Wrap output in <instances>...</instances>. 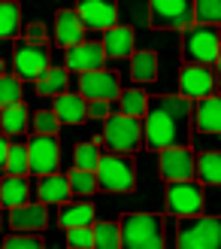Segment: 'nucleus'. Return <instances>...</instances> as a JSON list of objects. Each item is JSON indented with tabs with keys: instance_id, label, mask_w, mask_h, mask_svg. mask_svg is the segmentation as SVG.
<instances>
[{
	"instance_id": "nucleus-28",
	"label": "nucleus",
	"mask_w": 221,
	"mask_h": 249,
	"mask_svg": "<svg viewBox=\"0 0 221 249\" xmlns=\"http://www.w3.org/2000/svg\"><path fill=\"white\" fill-rule=\"evenodd\" d=\"M197 179L203 185H221V152L197 155Z\"/></svg>"
},
{
	"instance_id": "nucleus-23",
	"label": "nucleus",
	"mask_w": 221,
	"mask_h": 249,
	"mask_svg": "<svg viewBox=\"0 0 221 249\" xmlns=\"http://www.w3.org/2000/svg\"><path fill=\"white\" fill-rule=\"evenodd\" d=\"M58 222H61V228H91L94 207L91 204H61Z\"/></svg>"
},
{
	"instance_id": "nucleus-12",
	"label": "nucleus",
	"mask_w": 221,
	"mask_h": 249,
	"mask_svg": "<svg viewBox=\"0 0 221 249\" xmlns=\"http://www.w3.org/2000/svg\"><path fill=\"white\" fill-rule=\"evenodd\" d=\"M28 158H31V173H36V177L58 173V164H61V143H58V137L33 134L31 143H28Z\"/></svg>"
},
{
	"instance_id": "nucleus-39",
	"label": "nucleus",
	"mask_w": 221,
	"mask_h": 249,
	"mask_svg": "<svg viewBox=\"0 0 221 249\" xmlns=\"http://www.w3.org/2000/svg\"><path fill=\"white\" fill-rule=\"evenodd\" d=\"M24 40H28V43H46V28H43L40 21L28 24V31H24Z\"/></svg>"
},
{
	"instance_id": "nucleus-32",
	"label": "nucleus",
	"mask_w": 221,
	"mask_h": 249,
	"mask_svg": "<svg viewBox=\"0 0 221 249\" xmlns=\"http://www.w3.org/2000/svg\"><path fill=\"white\" fill-rule=\"evenodd\" d=\"M100 164V146L94 143H79L73 152V170H85V173H97Z\"/></svg>"
},
{
	"instance_id": "nucleus-17",
	"label": "nucleus",
	"mask_w": 221,
	"mask_h": 249,
	"mask_svg": "<svg viewBox=\"0 0 221 249\" xmlns=\"http://www.w3.org/2000/svg\"><path fill=\"white\" fill-rule=\"evenodd\" d=\"M55 43L61 49H73L85 43V28L76 16V9H58L55 16Z\"/></svg>"
},
{
	"instance_id": "nucleus-37",
	"label": "nucleus",
	"mask_w": 221,
	"mask_h": 249,
	"mask_svg": "<svg viewBox=\"0 0 221 249\" xmlns=\"http://www.w3.org/2000/svg\"><path fill=\"white\" fill-rule=\"evenodd\" d=\"M70 249H94V228H67Z\"/></svg>"
},
{
	"instance_id": "nucleus-31",
	"label": "nucleus",
	"mask_w": 221,
	"mask_h": 249,
	"mask_svg": "<svg viewBox=\"0 0 221 249\" xmlns=\"http://www.w3.org/2000/svg\"><path fill=\"white\" fill-rule=\"evenodd\" d=\"M94 249H121V228H118V222H97V228H94Z\"/></svg>"
},
{
	"instance_id": "nucleus-3",
	"label": "nucleus",
	"mask_w": 221,
	"mask_h": 249,
	"mask_svg": "<svg viewBox=\"0 0 221 249\" xmlns=\"http://www.w3.org/2000/svg\"><path fill=\"white\" fill-rule=\"evenodd\" d=\"M176 249H221V219L218 216L179 219Z\"/></svg>"
},
{
	"instance_id": "nucleus-38",
	"label": "nucleus",
	"mask_w": 221,
	"mask_h": 249,
	"mask_svg": "<svg viewBox=\"0 0 221 249\" xmlns=\"http://www.w3.org/2000/svg\"><path fill=\"white\" fill-rule=\"evenodd\" d=\"M3 249H43V240L36 234H9L3 240Z\"/></svg>"
},
{
	"instance_id": "nucleus-24",
	"label": "nucleus",
	"mask_w": 221,
	"mask_h": 249,
	"mask_svg": "<svg viewBox=\"0 0 221 249\" xmlns=\"http://www.w3.org/2000/svg\"><path fill=\"white\" fill-rule=\"evenodd\" d=\"M67 85H70V76L64 67H48L40 79H36V94L43 97H61L67 94Z\"/></svg>"
},
{
	"instance_id": "nucleus-1",
	"label": "nucleus",
	"mask_w": 221,
	"mask_h": 249,
	"mask_svg": "<svg viewBox=\"0 0 221 249\" xmlns=\"http://www.w3.org/2000/svg\"><path fill=\"white\" fill-rule=\"evenodd\" d=\"M191 116L194 107L185 97H173V94H161V97H149L145 107V124H142V137L145 146L155 152L164 149H182L191 140Z\"/></svg>"
},
{
	"instance_id": "nucleus-33",
	"label": "nucleus",
	"mask_w": 221,
	"mask_h": 249,
	"mask_svg": "<svg viewBox=\"0 0 221 249\" xmlns=\"http://www.w3.org/2000/svg\"><path fill=\"white\" fill-rule=\"evenodd\" d=\"M194 24L218 28L221 24V0H197L194 3Z\"/></svg>"
},
{
	"instance_id": "nucleus-41",
	"label": "nucleus",
	"mask_w": 221,
	"mask_h": 249,
	"mask_svg": "<svg viewBox=\"0 0 221 249\" xmlns=\"http://www.w3.org/2000/svg\"><path fill=\"white\" fill-rule=\"evenodd\" d=\"M6 152H9V143L6 137H0V167H6Z\"/></svg>"
},
{
	"instance_id": "nucleus-26",
	"label": "nucleus",
	"mask_w": 221,
	"mask_h": 249,
	"mask_svg": "<svg viewBox=\"0 0 221 249\" xmlns=\"http://www.w3.org/2000/svg\"><path fill=\"white\" fill-rule=\"evenodd\" d=\"M21 31V6L16 0H0V40H16Z\"/></svg>"
},
{
	"instance_id": "nucleus-8",
	"label": "nucleus",
	"mask_w": 221,
	"mask_h": 249,
	"mask_svg": "<svg viewBox=\"0 0 221 249\" xmlns=\"http://www.w3.org/2000/svg\"><path fill=\"white\" fill-rule=\"evenodd\" d=\"M167 213L179 219L203 213V185L200 182H167Z\"/></svg>"
},
{
	"instance_id": "nucleus-9",
	"label": "nucleus",
	"mask_w": 221,
	"mask_h": 249,
	"mask_svg": "<svg viewBox=\"0 0 221 249\" xmlns=\"http://www.w3.org/2000/svg\"><path fill=\"white\" fill-rule=\"evenodd\" d=\"M12 64H16L18 79H40L48 70V43H28L16 40V52H12Z\"/></svg>"
},
{
	"instance_id": "nucleus-27",
	"label": "nucleus",
	"mask_w": 221,
	"mask_h": 249,
	"mask_svg": "<svg viewBox=\"0 0 221 249\" xmlns=\"http://www.w3.org/2000/svg\"><path fill=\"white\" fill-rule=\"evenodd\" d=\"M28 122H31L28 104H16V107H6V109H0V128H3V134H9V137H18V134H24V128H28Z\"/></svg>"
},
{
	"instance_id": "nucleus-21",
	"label": "nucleus",
	"mask_w": 221,
	"mask_h": 249,
	"mask_svg": "<svg viewBox=\"0 0 221 249\" xmlns=\"http://www.w3.org/2000/svg\"><path fill=\"white\" fill-rule=\"evenodd\" d=\"M36 197H40V204H67L70 201L67 177H61V173L40 177V182H36Z\"/></svg>"
},
{
	"instance_id": "nucleus-35",
	"label": "nucleus",
	"mask_w": 221,
	"mask_h": 249,
	"mask_svg": "<svg viewBox=\"0 0 221 249\" xmlns=\"http://www.w3.org/2000/svg\"><path fill=\"white\" fill-rule=\"evenodd\" d=\"M67 182H70V195H94L97 192V173L70 170L67 173Z\"/></svg>"
},
{
	"instance_id": "nucleus-11",
	"label": "nucleus",
	"mask_w": 221,
	"mask_h": 249,
	"mask_svg": "<svg viewBox=\"0 0 221 249\" xmlns=\"http://www.w3.org/2000/svg\"><path fill=\"white\" fill-rule=\"evenodd\" d=\"M158 167H161V177L167 182H188V179L197 177V155H194L188 146H182V149H164Z\"/></svg>"
},
{
	"instance_id": "nucleus-7",
	"label": "nucleus",
	"mask_w": 221,
	"mask_h": 249,
	"mask_svg": "<svg viewBox=\"0 0 221 249\" xmlns=\"http://www.w3.org/2000/svg\"><path fill=\"white\" fill-rule=\"evenodd\" d=\"M149 24L155 31H188L194 24V3H188V0H152Z\"/></svg>"
},
{
	"instance_id": "nucleus-25",
	"label": "nucleus",
	"mask_w": 221,
	"mask_h": 249,
	"mask_svg": "<svg viewBox=\"0 0 221 249\" xmlns=\"http://www.w3.org/2000/svg\"><path fill=\"white\" fill-rule=\"evenodd\" d=\"M130 76L133 82H155L158 79V55L155 52H133L130 55Z\"/></svg>"
},
{
	"instance_id": "nucleus-40",
	"label": "nucleus",
	"mask_w": 221,
	"mask_h": 249,
	"mask_svg": "<svg viewBox=\"0 0 221 249\" xmlns=\"http://www.w3.org/2000/svg\"><path fill=\"white\" fill-rule=\"evenodd\" d=\"M109 113H112V109H109V104H103V101H91L88 104V119H109Z\"/></svg>"
},
{
	"instance_id": "nucleus-20",
	"label": "nucleus",
	"mask_w": 221,
	"mask_h": 249,
	"mask_svg": "<svg viewBox=\"0 0 221 249\" xmlns=\"http://www.w3.org/2000/svg\"><path fill=\"white\" fill-rule=\"evenodd\" d=\"M52 113H55L58 122H64V124H79V122L88 119V104H85L79 94H70V91H67V94L55 97Z\"/></svg>"
},
{
	"instance_id": "nucleus-15",
	"label": "nucleus",
	"mask_w": 221,
	"mask_h": 249,
	"mask_svg": "<svg viewBox=\"0 0 221 249\" xmlns=\"http://www.w3.org/2000/svg\"><path fill=\"white\" fill-rule=\"evenodd\" d=\"M103 61H106V55H103V46L100 43H94V40H85V43H79V46H73V49H67V55H64V70H73V73H94V70H103Z\"/></svg>"
},
{
	"instance_id": "nucleus-5",
	"label": "nucleus",
	"mask_w": 221,
	"mask_h": 249,
	"mask_svg": "<svg viewBox=\"0 0 221 249\" xmlns=\"http://www.w3.org/2000/svg\"><path fill=\"white\" fill-rule=\"evenodd\" d=\"M137 185V164L130 155H100L97 164V189L103 192H133Z\"/></svg>"
},
{
	"instance_id": "nucleus-18",
	"label": "nucleus",
	"mask_w": 221,
	"mask_h": 249,
	"mask_svg": "<svg viewBox=\"0 0 221 249\" xmlns=\"http://www.w3.org/2000/svg\"><path fill=\"white\" fill-rule=\"evenodd\" d=\"M100 46H103L106 58H115V61L130 58L133 55V28H127V24H115V28H109L103 34Z\"/></svg>"
},
{
	"instance_id": "nucleus-22",
	"label": "nucleus",
	"mask_w": 221,
	"mask_h": 249,
	"mask_svg": "<svg viewBox=\"0 0 221 249\" xmlns=\"http://www.w3.org/2000/svg\"><path fill=\"white\" fill-rule=\"evenodd\" d=\"M28 195H31L28 177H6L3 182H0V204L9 207V210L28 204Z\"/></svg>"
},
{
	"instance_id": "nucleus-34",
	"label": "nucleus",
	"mask_w": 221,
	"mask_h": 249,
	"mask_svg": "<svg viewBox=\"0 0 221 249\" xmlns=\"http://www.w3.org/2000/svg\"><path fill=\"white\" fill-rule=\"evenodd\" d=\"M21 104V79L18 76H9V73H3L0 76V107H16Z\"/></svg>"
},
{
	"instance_id": "nucleus-6",
	"label": "nucleus",
	"mask_w": 221,
	"mask_h": 249,
	"mask_svg": "<svg viewBox=\"0 0 221 249\" xmlns=\"http://www.w3.org/2000/svg\"><path fill=\"white\" fill-rule=\"evenodd\" d=\"M103 143L118 155H127V152H137L142 146V124L140 119H130V116H121V113H109L106 124H103Z\"/></svg>"
},
{
	"instance_id": "nucleus-29",
	"label": "nucleus",
	"mask_w": 221,
	"mask_h": 249,
	"mask_svg": "<svg viewBox=\"0 0 221 249\" xmlns=\"http://www.w3.org/2000/svg\"><path fill=\"white\" fill-rule=\"evenodd\" d=\"M118 113L121 116H130V119H142L145 116V107H149V97H145L142 89H127L118 94Z\"/></svg>"
},
{
	"instance_id": "nucleus-42",
	"label": "nucleus",
	"mask_w": 221,
	"mask_h": 249,
	"mask_svg": "<svg viewBox=\"0 0 221 249\" xmlns=\"http://www.w3.org/2000/svg\"><path fill=\"white\" fill-rule=\"evenodd\" d=\"M215 85H218V89H221V49H218V58H215Z\"/></svg>"
},
{
	"instance_id": "nucleus-36",
	"label": "nucleus",
	"mask_w": 221,
	"mask_h": 249,
	"mask_svg": "<svg viewBox=\"0 0 221 249\" xmlns=\"http://www.w3.org/2000/svg\"><path fill=\"white\" fill-rule=\"evenodd\" d=\"M33 131L40 134V137H58V128H61V122L55 119L52 109H40V113H33Z\"/></svg>"
},
{
	"instance_id": "nucleus-19",
	"label": "nucleus",
	"mask_w": 221,
	"mask_h": 249,
	"mask_svg": "<svg viewBox=\"0 0 221 249\" xmlns=\"http://www.w3.org/2000/svg\"><path fill=\"white\" fill-rule=\"evenodd\" d=\"M194 124L200 134H221V94H209L194 107Z\"/></svg>"
},
{
	"instance_id": "nucleus-30",
	"label": "nucleus",
	"mask_w": 221,
	"mask_h": 249,
	"mask_svg": "<svg viewBox=\"0 0 221 249\" xmlns=\"http://www.w3.org/2000/svg\"><path fill=\"white\" fill-rule=\"evenodd\" d=\"M6 177H28L31 173V158H28V146L24 143H9L6 152Z\"/></svg>"
},
{
	"instance_id": "nucleus-16",
	"label": "nucleus",
	"mask_w": 221,
	"mask_h": 249,
	"mask_svg": "<svg viewBox=\"0 0 221 249\" xmlns=\"http://www.w3.org/2000/svg\"><path fill=\"white\" fill-rule=\"evenodd\" d=\"M9 225L18 234L43 231L48 225V210H46V204H21L16 210H9Z\"/></svg>"
},
{
	"instance_id": "nucleus-13",
	"label": "nucleus",
	"mask_w": 221,
	"mask_h": 249,
	"mask_svg": "<svg viewBox=\"0 0 221 249\" xmlns=\"http://www.w3.org/2000/svg\"><path fill=\"white\" fill-rule=\"evenodd\" d=\"M179 89L185 101H203L215 91V70L200 64H182L179 70Z\"/></svg>"
},
{
	"instance_id": "nucleus-4",
	"label": "nucleus",
	"mask_w": 221,
	"mask_h": 249,
	"mask_svg": "<svg viewBox=\"0 0 221 249\" xmlns=\"http://www.w3.org/2000/svg\"><path fill=\"white\" fill-rule=\"evenodd\" d=\"M221 49L218 28H206V24H191L188 31H182V58L185 64H200L212 67Z\"/></svg>"
},
{
	"instance_id": "nucleus-10",
	"label": "nucleus",
	"mask_w": 221,
	"mask_h": 249,
	"mask_svg": "<svg viewBox=\"0 0 221 249\" xmlns=\"http://www.w3.org/2000/svg\"><path fill=\"white\" fill-rule=\"evenodd\" d=\"M76 89H79V97L85 104L91 101H103V104H112L118 101L121 94V85H118V76L112 70H94V73H82L76 79Z\"/></svg>"
},
{
	"instance_id": "nucleus-2",
	"label": "nucleus",
	"mask_w": 221,
	"mask_h": 249,
	"mask_svg": "<svg viewBox=\"0 0 221 249\" xmlns=\"http://www.w3.org/2000/svg\"><path fill=\"white\" fill-rule=\"evenodd\" d=\"M118 228H121V249H167L164 216L125 213Z\"/></svg>"
},
{
	"instance_id": "nucleus-43",
	"label": "nucleus",
	"mask_w": 221,
	"mask_h": 249,
	"mask_svg": "<svg viewBox=\"0 0 221 249\" xmlns=\"http://www.w3.org/2000/svg\"><path fill=\"white\" fill-rule=\"evenodd\" d=\"M3 70H6V64H3V61H0V76H3Z\"/></svg>"
},
{
	"instance_id": "nucleus-14",
	"label": "nucleus",
	"mask_w": 221,
	"mask_h": 249,
	"mask_svg": "<svg viewBox=\"0 0 221 249\" xmlns=\"http://www.w3.org/2000/svg\"><path fill=\"white\" fill-rule=\"evenodd\" d=\"M76 16L85 31H109L118 24V6L112 0H82L76 3Z\"/></svg>"
}]
</instances>
